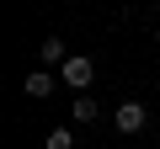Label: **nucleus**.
Returning a JSON list of instances; mask_svg holds the SVG:
<instances>
[{
    "label": "nucleus",
    "instance_id": "f257e3e1",
    "mask_svg": "<svg viewBox=\"0 0 160 149\" xmlns=\"http://www.w3.org/2000/svg\"><path fill=\"white\" fill-rule=\"evenodd\" d=\"M91 74H96V64H91L86 53H69V59H64V69H59V80H64L75 96H86V91H91Z\"/></svg>",
    "mask_w": 160,
    "mask_h": 149
},
{
    "label": "nucleus",
    "instance_id": "f03ea898",
    "mask_svg": "<svg viewBox=\"0 0 160 149\" xmlns=\"http://www.w3.org/2000/svg\"><path fill=\"white\" fill-rule=\"evenodd\" d=\"M144 123H149V107L144 101H123L118 107V133H144Z\"/></svg>",
    "mask_w": 160,
    "mask_h": 149
},
{
    "label": "nucleus",
    "instance_id": "7ed1b4c3",
    "mask_svg": "<svg viewBox=\"0 0 160 149\" xmlns=\"http://www.w3.org/2000/svg\"><path fill=\"white\" fill-rule=\"evenodd\" d=\"M53 85H59V74H48V69H32L27 80H22V91H27L32 101H43V96H53Z\"/></svg>",
    "mask_w": 160,
    "mask_h": 149
},
{
    "label": "nucleus",
    "instance_id": "20e7f679",
    "mask_svg": "<svg viewBox=\"0 0 160 149\" xmlns=\"http://www.w3.org/2000/svg\"><path fill=\"white\" fill-rule=\"evenodd\" d=\"M38 59H43V64H59V69H64V59H69V48H64L59 37H43V48H38Z\"/></svg>",
    "mask_w": 160,
    "mask_h": 149
},
{
    "label": "nucleus",
    "instance_id": "39448f33",
    "mask_svg": "<svg viewBox=\"0 0 160 149\" xmlns=\"http://www.w3.org/2000/svg\"><path fill=\"white\" fill-rule=\"evenodd\" d=\"M102 117V101L96 96H75V123H96Z\"/></svg>",
    "mask_w": 160,
    "mask_h": 149
},
{
    "label": "nucleus",
    "instance_id": "423d86ee",
    "mask_svg": "<svg viewBox=\"0 0 160 149\" xmlns=\"http://www.w3.org/2000/svg\"><path fill=\"white\" fill-rule=\"evenodd\" d=\"M43 149H75V133H69V128H53V133L43 138Z\"/></svg>",
    "mask_w": 160,
    "mask_h": 149
},
{
    "label": "nucleus",
    "instance_id": "0eeeda50",
    "mask_svg": "<svg viewBox=\"0 0 160 149\" xmlns=\"http://www.w3.org/2000/svg\"><path fill=\"white\" fill-rule=\"evenodd\" d=\"M155 37H160V27H155Z\"/></svg>",
    "mask_w": 160,
    "mask_h": 149
}]
</instances>
